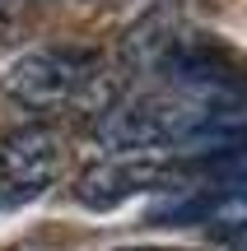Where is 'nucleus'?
Here are the masks:
<instances>
[{
	"mask_svg": "<svg viewBox=\"0 0 247 251\" xmlns=\"http://www.w3.org/2000/svg\"><path fill=\"white\" fill-rule=\"evenodd\" d=\"M14 251H52V247H33V242H28V247H14Z\"/></svg>",
	"mask_w": 247,
	"mask_h": 251,
	"instance_id": "obj_4",
	"label": "nucleus"
},
{
	"mask_svg": "<svg viewBox=\"0 0 247 251\" xmlns=\"http://www.w3.org/2000/svg\"><path fill=\"white\" fill-rule=\"evenodd\" d=\"M65 172V140L52 126H19L0 135V209H19L52 191Z\"/></svg>",
	"mask_w": 247,
	"mask_h": 251,
	"instance_id": "obj_2",
	"label": "nucleus"
},
{
	"mask_svg": "<svg viewBox=\"0 0 247 251\" xmlns=\"http://www.w3.org/2000/svg\"><path fill=\"white\" fill-rule=\"evenodd\" d=\"M117 251H173V247H149V242H136V247H117Z\"/></svg>",
	"mask_w": 247,
	"mask_h": 251,
	"instance_id": "obj_3",
	"label": "nucleus"
},
{
	"mask_svg": "<svg viewBox=\"0 0 247 251\" xmlns=\"http://www.w3.org/2000/svg\"><path fill=\"white\" fill-rule=\"evenodd\" d=\"M5 98L33 117H56V112H103L117 102V70L98 47L75 42H47L24 51L0 79Z\"/></svg>",
	"mask_w": 247,
	"mask_h": 251,
	"instance_id": "obj_1",
	"label": "nucleus"
}]
</instances>
